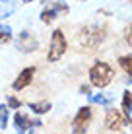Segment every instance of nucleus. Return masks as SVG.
Returning <instances> with one entry per match:
<instances>
[{
  "mask_svg": "<svg viewBox=\"0 0 132 134\" xmlns=\"http://www.w3.org/2000/svg\"><path fill=\"white\" fill-rule=\"evenodd\" d=\"M107 37V29L105 25H97V24H91V25H85L80 29L78 33V41L82 47H88V49H93L97 45H101Z\"/></svg>",
  "mask_w": 132,
  "mask_h": 134,
  "instance_id": "obj_1",
  "label": "nucleus"
},
{
  "mask_svg": "<svg viewBox=\"0 0 132 134\" xmlns=\"http://www.w3.org/2000/svg\"><path fill=\"white\" fill-rule=\"evenodd\" d=\"M113 78H115V70L103 60H97L89 68V84L93 87L103 90V87H107L113 82Z\"/></svg>",
  "mask_w": 132,
  "mask_h": 134,
  "instance_id": "obj_2",
  "label": "nucleus"
},
{
  "mask_svg": "<svg viewBox=\"0 0 132 134\" xmlns=\"http://www.w3.org/2000/svg\"><path fill=\"white\" fill-rule=\"evenodd\" d=\"M68 49V41L64 37V31L62 29H54L51 35V45H49V53H47V60L49 62H58L62 57H64Z\"/></svg>",
  "mask_w": 132,
  "mask_h": 134,
  "instance_id": "obj_3",
  "label": "nucleus"
},
{
  "mask_svg": "<svg viewBox=\"0 0 132 134\" xmlns=\"http://www.w3.org/2000/svg\"><path fill=\"white\" fill-rule=\"evenodd\" d=\"M89 121H91V107L89 105L80 107L76 117L72 119V134H85L89 128Z\"/></svg>",
  "mask_w": 132,
  "mask_h": 134,
  "instance_id": "obj_4",
  "label": "nucleus"
},
{
  "mask_svg": "<svg viewBox=\"0 0 132 134\" xmlns=\"http://www.w3.org/2000/svg\"><path fill=\"white\" fill-rule=\"evenodd\" d=\"M16 49L20 51V53H24V54L35 53V51L39 49V41L29 29H24V31H20V35L16 37Z\"/></svg>",
  "mask_w": 132,
  "mask_h": 134,
  "instance_id": "obj_5",
  "label": "nucleus"
},
{
  "mask_svg": "<svg viewBox=\"0 0 132 134\" xmlns=\"http://www.w3.org/2000/svg\"><path fill=\"white\" fill-rule=\"evenodd\" d=\"M35 72H37V68H35V66H27V68H24V70L18 74V78L14 80L12 90H14V91H21V90H25V87L29 86L31 82H33Z\"/></svg>",
  "mask_w": 132,
  "mask_h": 134,
  "instance_id": "obj_6",
  "label": "nucleus"
},
{
  "mask_svg": "<svg viewBox=\"0 0 132 134\" xmlns=\"http://www.w3.org/2000/svg\"><path fill=\"white\" fill-rule=\"evenodd\" d=\"M124 122H126V119L122 117L117 109H109L107 111V115H105V126L109 128V130H120V128L124 126Z\"/></svg>",
  "mask_w": 132,
  "mask_h": 134,
  "instance_id": "obj_7",
  "label": "nucleus"
},
{
  "mask_svg": "<svg viewBox=\"0 0 132 134\" xmlns=\"http://www.w3.org/2000/svg\"><path fill=\"white\" fill-rule=\"evenodd\" d=\"M29 124H31V119L27 117L25 113L18 111V113L14 115V128H16V134H27Z\"/></svg>",
  "mask_w": 132,
  "mask_h": 134,
  "instance_id": "obj_8",
  "label": "nucleus"
},
{
  "mask_svg": "<svg viewBox=\"0 0 132 134\" xmlns=\"http://www.w3.org/2000/svg\"><path fill=\"white\" fill-rule=\"evenodd\" d=\"M122 115H124L126 121H130L132 117V91L130 90H124V93H122Z\"/></svg>",
  "mask_w": 132,
  "mask_h": 134,
  "instance_id": "obj_9",
  "label": "nucleus"
},
{
  "mask_svg": "<svg viewBox=\"0 0 132 134\" xmlns=\"http://www.w3.org/2000/svg\"><path fill=\"white\" fill-rule=\"evenodd\" d=\"M56 18H60V16H58V12L54 10L53 4L47 6V8H43V12H41V21H43V24H53Z\"/></svg>",
  "mask_w": 132,
  "mask_h": 134,
  "instance_id": "obj_10",
  "label": "nucleus"
},
{
  "mask_svg": "<svg viewBox=\"0 0 132 134\" xmlns=\"http://www.w3.org/2000/svg\"><path fill=\"white\" fill-rule=\"evenodd\" d=\"M29 109L35 115H45L53 109V105H51V101H37V103H29Z\"/></svg>",
  "mask_w": 132,
  "mask_h": 134,
  "instance_id": "obj_11",
  "label": "nucleus"
},
{
  "mask_svg": "<svg viewBox=\"0 0 132 134\" xmlns=\"http://www.w3.org/2000/svg\"><path fill=\"white\" fill-rule=\"evenodd\" d=\"M119 64H120L122 70L128 74V84H132V54H128V57H120Z\"/></svg>",
  "mask_w": 132,
  "mask_h": 134,
  "instance_id": "obj_12",
  "label": "nucleus"
},
{
  "mask_svg": "<svg viewBox=\"0 0 132 134\" xmlns=\"http://www.w3.org/2000/svg\"><path fill=\"white\" fill-rule=\"evenodd\" d=\"M12 39V27L6 24H0V45H6Z\"/></svg>",
  "mask_w": 132,
  "mask_h": 134,
  "instance_id": "obj_13",
  "label": "nucleus"
},
{
  "mask_svg": "<svg viewBox=\"0 0 132 134\" xmlns=\"http://www.w3.org/2000/svg\"><path fill=\"white\" fill-rule=\"evenodd\" d=\"M8 119H10V109H8V105H0V128H6L8 126Z\"/></svg>",
  "mask_w": 132,
  "mask_h": 134,
  "instance_id": "obj_14",
  "label": "nucleus"
},
{
  "mask_svg": "<svg viewBox=\"0 0 132 134\" xmlns=\"http://www.w3.org/2000/svg\"><path fill=\"white\" fill-rule=\"evenodd\" d=\"M88 99H89V103H99V105H109L111 103V99L105 97L103 93H89Z\"/></svg>",
  "mask_w": 132,
  "mask_h": 134,
  "instance_id": "obj_15",
  "label": "nucleus"
},
{
  "mask_svg": "<svg viewBox=\"0 0 132 134\" xmlns=\"http://www.w3.org/2000/svg\"><path fill=\"white\" fill-rule=\"evenodd\" d=\"M6 105H8V109H20L21 107V101L18 99V97H14V95H8Z\"/></svg>",
  "mask_w": 132,
  "mask_h": 134,
  "instance_id": "obj_16",
  "label": "nucleus"
},
{
  "mask_svg": "<svg viewBox=\"0 0 132 134\" xmlns=\"http://www.w3.org/2000/svg\"><path fill=\"white\" fill-rule=\"evenodd\" d=\"M124 41L128 45H132V24H128L124 27Z\"/></svg>",
  "mask_w": 132,
  "mask_h": 134,
  "instance_id": "obj_17",
  "label": "nucleus"
},
{
  "mask_svg": "<svg viewBox=\"0 0 132 134\" xmlns=\"http://www.w3.org/2000/svg\"><path fill=\"white\" fill-rule=\"evenodd\" d=\"M80 93L82 95H89L91 93V84H82L80 86Z\"/></svg>",
  "mask_w": 132,
  "mask_h": 134,
  "instance_id": "obj_18",
  "label": "nucleus"
},
{
  "mask_svg": "<svg viewBox=\"0 0 132 134\" xmlns=\"http://www.w3.org/2000/svg\"><path fill=\"white\" fill-rule=\"evenodd\" d=\"M39 2H43V4H47V2H53V0H39Z\"/></svg>",
  "mask_w": 132,
  "mask_h": 134,
  "instance_id": "obj_19",
  "label": "nucleus"
},
{
  "mask_svg": "<svg viewBox=\"0 0 132 134\" xmlns=\"http://www.w3.org/2000/svg\"><path fill=\"white\" fill-rule=\"evenodd\" d=\"M29 2H35V0H24V4H29Z\"/></svg>",
  "mask_w": 132,
  "mask_h": 134,
  "instance_id": "obj_20",
  "label": "nucleus"
},
{
  "mask_svg": "<svg viewBox=\"0 0 132 134\" xmlns=\"http://www.w3.org/2000/svg\"><path fill=\"white\" fill-rule=\"evenodd\" d=\"M128 122H130V130H132V117H130V121H128Z\"/></svg>",
  "mask_w": 132,
  "mask_h": 134,
  "instance_id": "obj_21",
  "label": "nucleus"
},
{
  "mask_svg": "<svg viewBox=\"0 0 132 134\" xmlns=\"http://www.w3.org/2000/svg\"><path fill=\"white\" fill-rule=\"evenodd\" d=\"M0 2H10V0H0Z\"/></svg>",
  "mask_w": 132,
  "mask_h": 134,
  "instance_id": "obj_22",
  "label": "nucleus"
}]
</instances>
